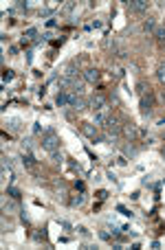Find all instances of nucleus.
Listing matches in <instances>:
<instances>
[{
  "instance_id": "obj_1",
  "label": "nucleus",
  "mask_w": 165,
  "mask_h": 250,
  "mask_svg": "<svg viewBox=\"0 0 165 250\" xmlns=\"http://www.w3.org/2000/svg\"><path fill=\"white\" fill-rule=\"evenodd\" d=\"M42 147H44V149H49V152H55V149L59 147V141H57V136H55L53 132H49V134L42 138Z\"/></svg>"
},
{
  "instance_id": "obj_2",
  "label": "nucleus",
  "mask_w": 165,
  "mask_h": 250,
  "mask_svg": "<svg viewBox=\"0 0 165 250\" xmlns=\"http://www.w3.org/2000/svg\"><path fill=\"white\" fill-rule=\"evenodd\" d=\"M104 128L108 130V134H119V132H121V128H119V123H117L115 118H106V123H104Z\"/></svg>"
},
{
  "instance_id": "obj_3",
  "label": "nucleus",
  "mask_w": 165,
  "mask_h": 250,
  "mask_svg": "<svg viewBox=\"0 0 165 250\" xmlns=\"http://www.w3.org/2000/svg\"><path fill=\"white\" fill-rule=\"evenodd\" d=\"M128 7L132 11H145L147 9V2H145V0H132V2H128Z\"/></svg>"
},
{
  "instance_id": "obj_4",
  "label": "nucleus",
  "mask_w": 165,
  "mask_h": 250,
  "mask_svg": "<svg viewBox=\"0 0 165 250\" xmlns=\"http://www.w3.org/2000/svg\"><path fill=\"white\" fill-rule=\"evenodd\" d=\"M84 77H86V81H90V83H95V81L99 79V70H97V68H88V70L84 72Z\"/></svg>"
},
{
  "instance_id": "obj_5",
  "label": "nucleus",
  "mask_w": 165,
  "mask_h": 250,
  "mask_svg": "<svg viewBox=\"0 0 165 250\" xmlns=\"http://www.w3.org/2000/svg\"><path fill=\"white\" fill-rule=\"evenodd\" d=\"M90 105H93V110H104V108H106V101H104V97L97 94V97L90 99Z\"/></svg>"
},
{
  "instance_id": "obj_6",
  "label": "nucleus",
  "mask_w": 165,
  "mask_h": 250,
  "mask_svg": "<svg viewBox=\"0 0 165 250\" xmlns=\"http://www.w3.org/2000/svg\"><path fill=\"white\" fill-rule=\"evenodd\" d=\"M141 112L143 114H150L152 112V97H143L141 99Z\"/></svg>"
},
{
  "instance_id": "obj_7",
  "label": "nucleus",
  "mask_w": 165,
  "mask_h": 250,
  "mask_svg": "<svg viewBox=\"0 0 165 250\" xmlns=\"http://www.w3.org/2000/svg\"><path fill=\"white\" fill-rule=\"evenodd\" d=\"M22 162H24L29 169H33V167H35V158H33L29 152H22Z\"/></svg>"
},
{
  "instance_id": "obj_8",
  "label": "nucleus",
  "mask_w": 165,
  "mask_h": 250,
  "mask_svg": "<svg viewBox=\"0 0 165 250\" xmlns=\"http://www.w3.org/2000/svg\"><path fill=\"white\" fill-rule=\"evenodd\" d=\"M7 193H9L13 200H20V191H18L16 187H9V189H7Z\"/></svg>"
},
{
  "instance_id": "obj_9",
  "label": "nucleus",
  "mask_w": 165,
  "mask_h": 250,
  "mask_svg": "<svg viewBox=\"0 0 165 250\" xmlns=\"http://www.w3.org/2000/svg\"><path fill=\"white\" fill-rule=\"evenodd\" d=\"M156 40H158V42H165V27L156 29Z\"/></svg>"
},
{
  "instance_id": "obj_10",
  "label": "nucleus",
  "mask_w": 165,
  "mask_h": 250,
  "mask_svg": "<svg viewBox=\"0 0 165 250\" xmlns=\"http://www.w3.org/2000/svg\"><path fill=\"white\" fill-rule=\"evenodd\" d=\"M95 128H93V125H84V134H88V136H95Z\"/></svg>"
},
{
  "instance_id": "obj_11",
  "label": "nucleus",
  "mask_w": 165,
  "mask_h": 250,
  "mask_svg": "<svg viewBox=\"0 0 165 250\" xmlns=\"http://www.w3.org/2000/svg\"><path fill=\"white\" fill-rule=\"evenodd\" d=\"M70 204H73V206H79V204H84V195H77V198H73V200H70Z\"/></svg>"
},
{
  "instance_id": "obj_12",
  "label": "nucleus",
  "mask_w": 165,
  "mask_h": 250,
  "mask_svg": "<svg viewBox=\"0 0 165 250\" xmlns=\"http://www.w3.org/2000/svg\"><path fill=\"white\" fill-rule=\"evenodd\" d=\"M3 79H5V81H11V79H13V70H5V72H3Z\"/></svg>"
},
{
  "instance_id": "obj_13",
  "label": "nucleus",
  "mask_w": 165,
  "mask_h": 250,
  "mask_svg": "<svg viewBox=\"0 0 165 250\" xmlns=\"http://www.w3.org/2000/svg\"><path fill=\"white\" fill-rule=\"evenodd\" d=\"M137 152H139V149H137V147H132V145H128V147H126V154H130V156H134Z\"/></svg>"
},
{
  "instance_id": "obj_14",
  "label": "nucleus",
  "mask_w": 165,
  "mask_h": 250,
  "mask_svg": "<svg viewBox=\"0 0 165 250\" xmlns=\"http://www.w3.org/2000/svg\"><path fill=\"white\" fill-rule=\"evenodd\" d=\"M117 211H121V213H123L126 217H132V213H130V211H128L126 206H117Z\"/></svg>"
},
{
  "instance_id": "obj_15",
  "label": "nucleus",
  "mask_w": 165,
  "mask_h": 250,
  "mask_svg": "<svg viewBox=\"0 0 165 250\" xmlns=\"http://www.w3.org/2000/svg\"><path fill=\"white\" fill-rule=\"evenodd\" d=\"M145 29H147V31H152V29H154V20H152V18H147V22H145Z\"/></svg>"
},
{
  "instance_id": "obj_16",
  "label": "nucleus",
  "mask_w": 165,
  "mask_h": 250,
  "mask_svg": "<svg viewBox=\"0 0 165 250\" xmlns=\"http://www.w3.org/2000/svg\"><path fill=\"white\" fill-rule=\"evenodd\" d=\"M13 208H16L13 202H5V211H13Z\"/></svg>"
},
{
  "instance_id": "obj_17",
  "label": "nucleus",
  "mask_w": 165,
  "mask_h": 250,
  "mask_svg": "<svg viewBox=\"0 0 165 250\" xmlns=\"http://www.w3.org/2000/svg\"><path fill=\"white\" fill-rule=\"evenodd\" d=\"M158 79H161V81H165V66H163V68H158Z\"/></svg>"
},
{
  "instance_id": "obj_18",
  "label": "nucleus",
  "mask_w": 165,
  "mask_h": 250,
  "mask_svg": "<svg viewBox=\"0 0 165 250\" xmlns=\"http://www.w3.org/2000/svg\"><path fill=\"white\" fill-rule=\"evenodd\" d=\"M97 198H99V200H106V198H108V191H99Z\"/></svg>"
},
{
  "instance_id": "obj_19",
  "label": "nucleus",
  "mask_w": 165,
  "mask_h": 250,
  "mask_svg": "<svg viewBox=\"0 0 165 250\" xmlns=\"http://www.w3.org/2000/svg\"><path fill=\"white\" fill-rule=\"evenodd\" d=\"M99 237H101V239H110V232H106V230H101V232H99Z\"/></svg>"
},
{
  "instance_id": "obj_20",
  "label": "nucleus",
  "mask_w": 165,
  "mask_h": 250,
  "mask_svg": "<svg viewBox=\"0 0 165 250\" xmlns=\"http://www.w3.org/2000/svg\"><path fill=\"white\" fill-rule=\"evenodd\" d=\"M161 97H163V101H165V90H163V94H161Z\"/></svg>"
},
{
  "instance_id": "obj_21",
  "label": "nucleus",
  "mask_w": 165,
  "mask_h": 250,
  "mask_svg": "<svg viewBox=\"0 0 165 250\" xmlns=\"http://www.w3.org/2000/svg\"><path fill=\"white\" fill-rule=\"evenodd\" d=\"M163 158H165V149H163Z\"/></svg>"
}]
</instances>
